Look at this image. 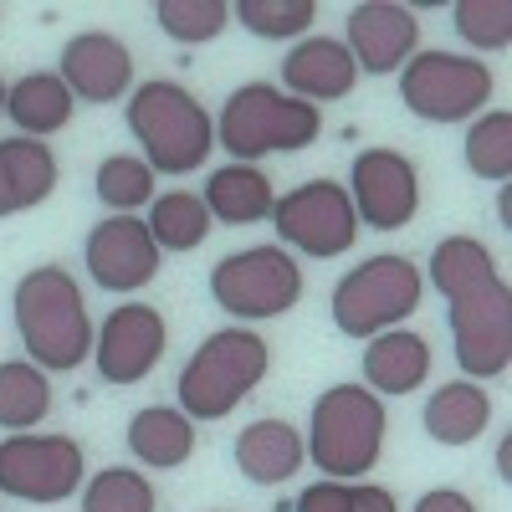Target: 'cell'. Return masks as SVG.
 Masks as SVG:
<instances>
[{
	"instance_id": "1",
	"label": "cell",
	"mask_w": 512,
	"mask_h": 512,
	"mask_svg": "<svg viewBox=\"0 0 512 512\" xmlns=\"http://www.w3.org/2000/svg\"><path fill=\"white\" fill-rule=\"evenodd\" d=\"M431 287L446 297L451 349L466 379H497L512 364V287L477 236H446L431 251Z\"/></svg>"
},
{
	"instance_id": "2",
	"label": "cell",
	"mask_w": 512,
	"mask_h": 512,
	"mask_svg": "<svg viewBox=\"0 0 512 512\" xmlns=\"http://www.w3.org/2000/svg\"><path fill=\"white\" fill-rule=\"evenodd\" d=\"M11 318L21 333V349L36 369L67 374L93 354V318L82 303V287L62 267H31L11 292Z\"/></svg>"
},
{
	"instance_id": "3",
	"label": "cell",
	"mask_w": 512,
	"mask_h": 512,
	"mask_svg": "<svg viewBox=\"0 0 512 512\" xmlns=\"http://www.w3.org/2000/svg\"><path fill=\"white\" fill-rule=\"evenodd\" d=\"M128 134L144 144V164L154 175H195L205 154L216 149V118H210L190 88L180 82H144L123 103Z\"/></svg>"
},
{
	"instance_id": "4",
	"label": "cell",
	"mask_w": 512,
	"mask_h": 512,
	"mask_svg": "<svg viewBox=\"0 0 512 512\" xmlns=\"http://www.w3.org/2000/svg\"><path fill=\"white\" fill-rule=\"evenodd\" d=\"M384 431H390V415H384V400L374 390H364V384H328L313 400L303 446L313 466L328 472L333 482H364L384 451Z\"/></svg>"
},
{
	"instance_id": "5",
	"label": "cell",
	"mask_w": 512,
	"mask_h": 512,
	"mask_svg": "<svg viewBox=\"0 0 512 512\" xmlns=\"http://www.w3.org/2000/svg\"><path fill=\"white\" fill-rule=\"evenodd\" d=\"M323 113L303 98H292L272 82H246L236 88L216 118V149H231L236 164H251L262 154H297L318 144Z\"/></svg>"
},
{
	"instance_id": "6",
	"label": "cell",
	"mask_w": 512,
	"mask_h": 512,
	"mask_svg": "<svg viewBox=\"0 0 512 512\" xmlns=\"http://www.w3.org/2000/svg\"><path fill=\"white\" fill-rule=\"evenodd\" d=\"M272 369V349L267 338H256L251 328H221L185 359L180 369V410L190 420H226L256 384Z\"/></svg>"
},
{
	"instance_id": "7",
	"label": "cell",
	"mask_w": 512,
	"mask_h": 512,
	"mask_svg": "<svg viewBox=\"0 0 512 512\" xmlns=\"http://www.w3.org/2000/svg\"><path fill=\"white\" fill-rule=\"evenodd\" d=\"M420 267L400 251H384V256H369L364 267L344 272L328 297V313H333V328L344 338H374L384 328H400L415 308H420Z\"/></svg>"
},
{
	"instance_id": "8",
	"label": "cell",
	"mask_w": 512,
	"mask_h": 512,
	"mask_svg": "<svg viewBox=\"0 0 512 512\" xmlns=\"http://www.w3.org/2000/svg\"><path fill=\"white\" fill-rule=\"evenodd\" d=\"M210 297L216 308L231 313V318H282L287 308H297L303 297V267L292 262L287 246H246V251H231L210 267Z\"/></svg>"
},
{
	"instance_id": "9",
	"label": "cell",
	"mask_w": 512,
	"mask_h": 512,
	"mask_svg": "<svg viewBox=\"0 0 512 512\" xmlns=\"http://www.w3.org/2000/svg\"><path fill=\"white\" fill-rule=\"evenodd\" d=\"M400 98L425 123H461L492 103V67L461 52H415L400 67Z\"/></svg>"
},
{
	"instance_id": "10",
	"label": "cell",
	"mask_w": 512,
	"mask_h": 512,
	"mask_svg": "<svg viewBox=\"0 0 512 512\" xmlns=\"http://www.w3.org/2000/svg\"><path fill=\"white\" fill-rule=\"evenodd\" d=\"M272 231L282 236L287 251L328 262V256H344L359 241V216H354V200L344 185L308 180L272 205Z\"/></svg>"
},
{
	"instance_id": "11",
	"label": "cell",
	"mask_w": 512,
	"mask_h": 512,
	"mask_svg": "<svg viewBox=\"0 0 512 512\" xmlns=\"http://www.w3.org/2000/svg\"><path fill=\"white\" fill-rule=\"evenodd\" d=\"M82 441L16 431L0 441V497L16 502H67L82 487Z\"/></svg>"
},
{
	"instance_id": "12",
	"label": "cell",
	"mask_w": 512,
	"mask_h": 512,
	"mask_svg": "<svg viewBox=\"0 0 512 512\" xmlns=\"http://www.w3.org/2000/svg\"><path fill=\"white\" fill-rule=\"evenodd\" d=\"M354 216L369 231H400L420 210V169L400 149H364L349 169Z\"/></svg>"
},
{
	"instance_id": "13",
	"label": "cell",
	"mask_w": 512,
	"mask_h": 512,
	"mask_svg": "<svg viewBox=\"0 0 512 512\" xmlns=\"http://www.w3.org/2000/svg\"><path fill=\"white\" fill-rule=\"evenodd\" d=\"M164 344H169L164 313L149 303H123L103 318V328L93 338V364L108 384H139L164 359Z\"/></svg>"
},
{
	"instance_id": "14",
	"label": "cell",
	"mask_w": 512,
	"mask_h": 512,
	"mask_svg": "<svg viewBox=\"0 0 512 512\" xmlns=\"http://www.w3.org/2000/svg\"><path fill=\"white\" fill-rule=\"evenodd\" d=\"M159 246L149 236V226L139 216H108L88 231L82 241V262H88V277L103 292H139L154 282L159 272Z\"/></svg>"
},
{
	"instance_id": "15",
	"label": "cell",
	"mask_w": 512,
	"mask_h": 512,
	"mask_svg": "<svg viewBox=\"0 0 512 512\" xmlns=\"http://www.w3.org/2000/svg\"><path fill=\"white\" fill-rule=\"evenodd\" d=\"M420 41V21L410 6H395V0H364V6L349 11V36L344 47L354 57L359 72L369 77H390L415 57Z\"/></svg>"
},
{
	"instance_id": "16",
	"label": "cell",
	"mask_w": 512,
	"mask_h": 512,
	"mask_svg": "<svg viewBox=\"0 0 512 512\" xmlns=\"http://www.w3.org/2000/svg\"><path fill=\"white\" fill-rule=\"evenodd\" d=\"M57 77L77 103H118L134 82V57L113 31H77L57 57Z\"/></svg>"
},
{
	"instance_id": "17",
	"label": "cell",
	"mask_w": 512,
	"mask_h": 512,
	"mask_svg": "<svg viewBox=\"0 0 512 512\" xmlns=\"http://www.w3.org/2000/svg\"><path fill=\"white\" fill-rule=\"evenodd\" d=\"M354 82H359V67L338 36H303L282 57V93L303 98L313 108L333 103V98H349Z\"/></svg>"
},
{
	"instance_id": "18",
	"label": "cell",
	"mask_w": 512,
	"mask_h": 512,
	"mask_svg": "<svg viewBox=\"0 0 512 512\" xmlns=\"http://www.w3.org/2000/svg\"><path fill=\"white\" fill-rule=\"evenodd\" d=\"M231 456H236V472H241L246 482L277 487V482H287L297 466H303L308 446H303V436H297L287 420L267 415V420H251L246 431H236Z\"/></svg>"
},
{
	"instance_id": "19",
	"label": "cell",
	"mask_w": 512,
	"mask_h": 512,
	"mask_svg": "<svg viewBox=\"0 0 512 512\" xmlns=\"http://www.w3.org/2000/svg\"><path fill=\"white\" fill-rule=\"evenodd\" d=\"M431 374V344L410 328H384L369 338L364 349V390H374L379 400L384 395H410L425 384Z\"/></svg>"
},
{
	"instance_id": "20",
	"label": "cell",
	"mask_w": 512,
	"mask_h": 512,
	"mask_svg": "<svg viewBox=\"0 0 512 512\" xmlns=\"http://www.w3.org/2000/svg\"><path fill=\"white\" fill-rule=\"evenodd\" d=\"M128 451H134L139 466L149 472H175L195 456V420L185 410H169V405H144L134 420H128Z\"/></svg>"
},
{
	"instance_id": "21",
	"label": "cell",
	"mask_w": 512,
	"mask_h": 512,
	"mask_svg": "<svg viewBox=\"0 0 512 512\" xmlns=\"http://www.w3.org/2000/svg\"><path fill=\"white\" fill-rule=\"evenodd\" d=\"M420 425H425V436L441 441V446H472L492 425V400L477 379H451L425 400Z\"/></svg>"
},
{
	"instance_id": "22",
	"label": "cell",
	"mask_w": 512,
	"mask_h": 512,
	"mask_svg": "<svg viewBox=\"0 0 512 512\" xmlns=\"http://www.w3.org/2000/svg\"><path fill=\"white\" fill-rule=\"evenodd\" d=\"M205 210L210 221H226V226H256V221H272V205L277 190L256 164H226L205 180Z\"/></svg>"
},
{
	"instance_id": "23",
	"label": "cell",
	"mask_w": 512,
	"mask_h": 512,
	"mask_svg": "<svg viewBox=\"0 0 512 512\" xmlns=\"http://www.w3.org/2000/svg\"><path fill=\"white\" fill-rule=\"evenodd\" d=\"M6 113L16 118V128L26 139H52V134H62V128L72 123L77 98L67 93V82L57 72H26L21 82H11Z\"/></svg>"
},
{
	"instance_id": "24",
	"label": "cell",
	"mask_w": 512,
	"mask_h": 512,
	"mask_svg": "<svg viewBox=\"0 0 512 512\" xmlns=\"http://www.w3.org/2000/svg\"><path fill=\"white\" fill-rule=\"evenodd\" d=\"M52 410V384L47 369L31 359H6L0 364V431H31Z\"/></svg>"
},
{
	"instance_id": "25",
	"label": "cell",
	"mask_w": 512,
	"mask_h": 512,
	"mask_svg": "<svg viewBox=\"0 0 512 512\" xmlns=\"http://www.w3.org/2000/svg\"><path fill=\"white\" fill-rule=\"evenodd\" d=\"M144 226H149V236H154L159 251H175L180 256V251H195L210 236V210L190 190H169V195H159L149 205V221Z\"/></svg>"
},
{
	"instance_id": "26",
	"label": "cell",
	"mask_w": 512,
	"mask_h": 512,
	"mask_svg": "<svg viewBox=\"0 0 512 512\" xmlns=\"http://www.w3.org/2000/svg\"><path fill=\"white\" fill-rule=\"evenodd\" d=\"M466 169L487 185H507L512 180V113L507 108H492L482 113L472 128H466Z\"/></svg>"
},
{
	"instance_id": "27",
	"label": "cell",
	"mask_w": 512,
	"mask_h": 512,
	"mask_svg": "<svg viewBox=\"0 0 512 512\" xmlns=\"http://www.w3.org/2000/svg\"><path fill=\"white\" fill-rule=\"evenodd\" d=\"M6 144V169H11V190H16V210H36L57 190V154L41 139H0Z\"/></svg>"
},
{
	"instance_id": "28",
	"label": "cell",
	"mask_w": 512,
	"mask_h": 512,
	"mask_svg": "<svg viewBox=\"0 0 512 512\" xmlns=\"http://www.w3.org/2000/svg\"><path fill=\"white\" fill-rule=\"evenodd\" d=\"M93 190L113 216H128L139 205H154V169L139 154H108L93 175Z\"/></svg>"
},
{
	"instance_id": "29",
	"label": "cell",
	"mask_w": 512,
	"mask_h": 512,
	"mask_svg": "<svg viewBox=\"0 0 512 512\" xmlns=\"http://www.w3.org/2000/svg\"><path fill=\"white\" fill-rule=\"evenodd\" d=\"M154 482L128 466H103V472L82 487V512H154Z\"/></svg>"
},
{
	"instance_id": "30",
	"label": "cell",
	"mask_w": 512,
	"mask_h": 512,
	"mask_svg": "<svg viewBox=\"0 0 512 512\" xmlns=\"http://www.w3.org/2000/svg\"><path fill=\"white\" fill-rule=\"evenodd\" d=\"M231 16L262 41H292V36H308L318 6L313 0H241V6H231Z\"/></svg>"
},
{
	"instance_id": "31",
	"label": "cell",
	"mask_w": 512,
	"mask_h": 512,
	"mask_svg": "<svg viewBox=\"0 0 512 512\" xmlns=\"http://www.w3.org/2000/svg\"><path fill=\"white\" fill-rule=\"evenodd\" d=\"M154 21L164 26V36H175L180 47H200V41L226 31L231 6H226V0H159Z\"/></svg>"
},
{
	"instance_id": "32",
	"label": "cell",
	"mask_w": 512,
	"mask_h": 512,
	"mask_svg": "<svg viewBox=\"0 0 512 512\" xmlns=\"http://www.w3.org/2000/svg\"><path fill=\"white\" fill-rule=\"evenodd\" d=\"M451 21H456V36L472 41L477 52H507L512 47V6L507 0H456Z\"/></svg>"
},
{
	"instance_id": "33",
	"label": "cell",
	"mask_w": 512,
	"mask_h": 512,
	"mask_svg": "<svg viewBox=\"0 0 512 512\" xmlns=\"http://www.w3.org/2000/svg\"><path fill=\"white\" fill-rule=\"evenodd\" d=\"M287 512H354V482L323 477V482H313V487L297 492V502H292Z\"/></svg>"
},
{
	"instance_id": "34",
	"label": "cell",
	"mask_w": 512,
	"mask_h": 512,
	"mask_svg": "<svg viewBox=\"0 0 512 512\" xmlns=\"http://www.w3.org/2000/svg\"><path fill=\"white\" fill-rule=\"evenodd\" d=\"M410 512H477V502L466 492H456V487H431Z\"/></svg>"
},
{
	"instance_id": "35",
	"label": "cell",
	"mask_w": 512,
	"mask_h": 512,
	"mask_svg": "<svg viewBox=\"0 0 512 512\" xmlns=\"http://www.w3.org/2000/svg\"><path fill=\"white\" fill-rule=\"evenodd\" d=\"M354 512H400V502L379 482H354Z\"/></svg>"
},
{
	"instance_id": "36",
	"label": "cell",
	"mask_w": 512,
	"mask_h": 512,
	"mask_svg": "<svg viewBox=\"0 0 512 512\" xmlns=\"http://www.w3.org/2000/svg\"><path fill=\"white\" fill-rule=\"evenodd\" d=\"M6 216H21L16 210V190H11V169H6V144H0V221Z\"/></svg>"
},
{
	"instance_id": "37",
	"label": "cell",
	"mask_w": 512,
	"mask_h": 512,
	"mask_svg": "<svg viewBox=\"0 0 512 512\" xmlns=\"http://www.w3.org/2000/svg\"><path fill=\"white\" fill-rule=\"evenodd\" d=\"M497 482H512V436H502L497 446Z\"/></svg>"
},
{
	"instance_id": "38",
	"label": "cell",
	"mask_w": 512,
	"mask_h": 512,
	"mask_svg": "<svg viewBox=\"0 0 512 512\" xmlns=\"http://www.w3.org/2000/svg\"><path fill=\"white\" fill-rule=\"evenodd\" d=\"M497 216H502V226H512V195L507 190L497 195Z\"/></svg>"
},
{
	"instance_id": "39",
	"label": "cell",
	"mask_w": 512,
	"mask_h": 512,
	"mask_svg": "<svg viewBox=\"0 0 512 512\" xmlns=\"http://www.w3.org/2000/svg\"><path fill=\"white\" fill-rule=\"evenodd\" d=\"M6 98H11V88H6V82H0V113H6Z\"/></svg>"
}]
</instances>
